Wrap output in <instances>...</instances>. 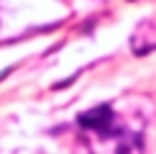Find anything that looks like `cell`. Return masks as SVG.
<instances>
[]
</instances>
